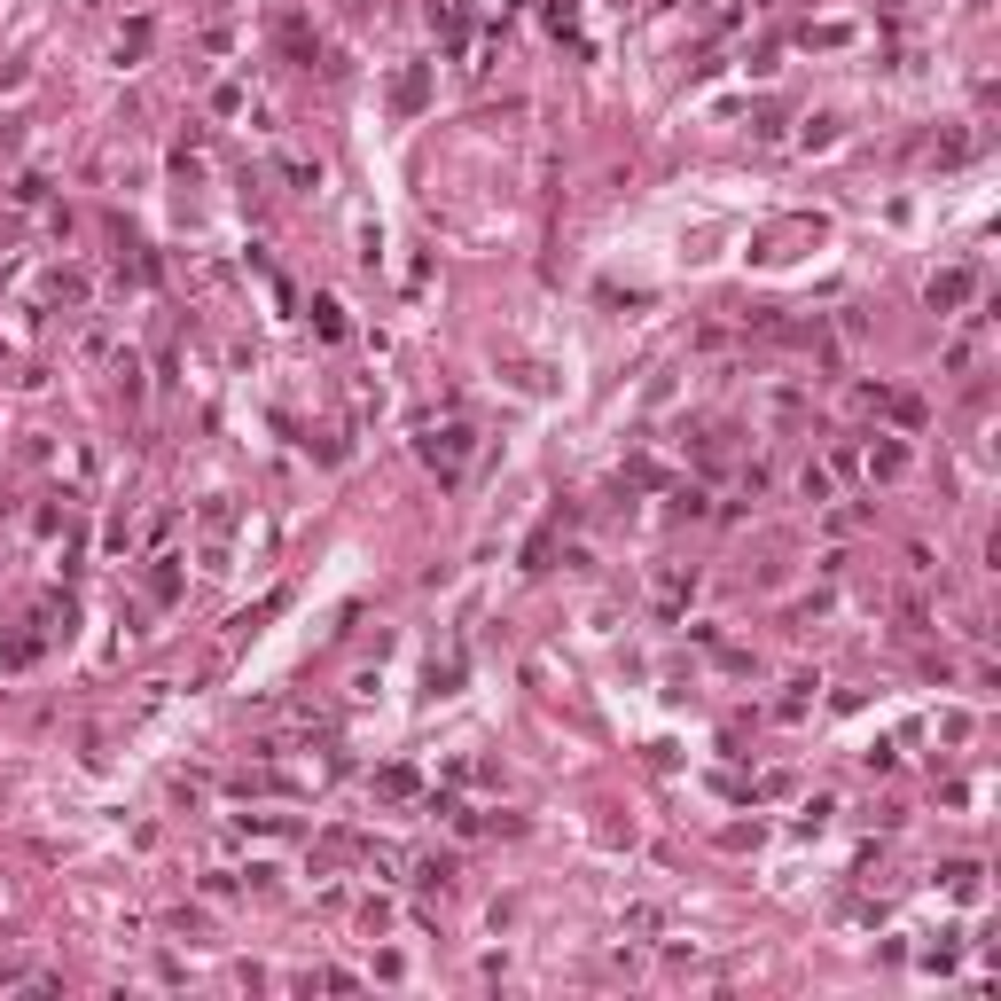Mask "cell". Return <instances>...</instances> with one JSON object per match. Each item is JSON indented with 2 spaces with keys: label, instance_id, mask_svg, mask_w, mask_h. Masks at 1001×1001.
Wrapping results in <instances>:
<instances>
[{
  "label": "cell",
  "instance_id": "6da1fadb",
  "mask_svg": "<svg viewBox=\"0 0 1001 1001\" xmlns=\"http://www.w3.org/2000/svg\"><path fill=\"white\" fill-rule=\"evenodd\" d=\"M962 297H970V282H962V275H939V282H931V305H962Z\"/></svg>",
  "mask_w": 1001,
  "mask_h": 1001
}]
</instances>
